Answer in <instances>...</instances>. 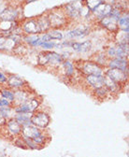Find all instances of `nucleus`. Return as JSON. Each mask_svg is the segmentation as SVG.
<instances>
[{
  "label": "nucleus",
  "instance_id": "nucleus-1",
  "mask_svg": "<svg viewBox=\"0 0 129 157\" xmlns=\"http://www.w3.org/2000/svg\"><path fill=\"white\" fill-rule=\"evenodd\" d=\"M79 71L84 76H87V75L102 76V75H104L105 67L99 66L98 64H97L94 61H85V62H82V67L79 69Z\"/></svg>",
  "mask_w": 129,
  "mask_h": 157
},
{
  "label": "nucleus",
  "instance_id": "nucleus-2",
  "mask_svg": "<svg viewBox=\"0 0 129 157\" xmlns=\"http://www.w3.org/2000/svg\"><path fill=\"white\" fill-rule=\"evenodd\" d=\"M104 75L108 76V78H112V80H113L114 82H116L122 85L125 84L128 81V72L123 71L120 69H116V68L105 69Z\"/></svg>",
  "mask_w": 129,
  "mask_h": 157
},
{
  "label": "nucleus",
  "instance_id": "nucleus-3",
  "mask_svg": "<svg viewBox=\"0 0 129 157\" xmlns=\"http://www.w3.org/2000/svg\"><path fill=\"white\" fill-rule=\"evenodd\" d=\"M48 19L51 25V28L57 29L64 26L66 24V17L63 13V11H51L48 15Z\"/></svg>",
  "mask_w": 129,
  "mask_h": 157
},
{
  "label": "nucleus",
  "instance_id": "nucleus-4",
  "mask_svg": "<svg viewBox=\"0 0 129 157\" xmlns=\"http://www.w3.org/2000/svg\"><path fill=\"white\" fill-rule=\"evenodd\" d=\"M40 105V100L38 98H29L25 102H24L23 104L17 106L14 109V112L15 113H23V112H31L33 113L36 108Z\"/></svg>",
  "mask_w": 129,
  "mask_h": 157
},
{
  "label": "nucleus",
  "instance_id": "nucleus-5",
  "mask_svg": "<svg viewBox=\"0 0 129 157\" xmlns=\"http://www.w3.org/2000/svg\"><path fill=\"white\" fill-rule=\"evenodd\" d=\"M83 6V2L82 0H79V1H74L68 3L65 6V10L64 12L66 13V15L71 19H77L80 17L79 15V11L81 10V8Z\"/></svg>",
  "mask_w": 129,
  "mask_h": 157
},
{
  "label": "nucleus",
  "instance_id": "nucleus-6",
  "mask_svg": "<svg viewBox=\"0 0 129 157\" xmlns=\"http://www.w3.org/2000/svg\"><path fill=\"white\" fill-rule=\"evenodd\" d=\"M31 123L38 128H45L50 123V117L45 112H38L32 115Z\"/></svg>",
  "mask_w": 129,
  "mask_h": 157
},
{
  "label": "nucleus",
  "instance_id": "nucleus-7",
  "mask_svg": "<svg viewBox=\"0 0 129 157\" xmlns=\"http://www.w3.org/2000/svg\"><path fill=\"white\" fill-rule=\"evenodd\" d=\"M112 10V4H108V3H105L102 2L100 5H98L94 10H93V15L100 21L101 19L108 16V14L110 13V11Z\"/></svg>",
  "mask_w": 129,
  "mask_h": 157
},
{
  "label": "nucleus",
  "instance_id": "nucleus-8",
  "mask_svg": "<svg viewBox=\"0 0 129 157\" xmlns=\"http://www.w3.org/2000/svg\"><path fill=\"white\" fill-rule=\"evenodd\" d=\"M90 33V27L87 25H80L77 28L68 31L66 34V37L67 39H75V38H81L84 37Z\"/></svg>",
  "mask_w": 129,
  "mask_h": 157
},
{
  "label": "nucleus",
  "instance_id": "nucleus-9",
  "mask_svg": "<svg viewBox=\"0 0 129 157\" xmlns=\"http://www.w3.org/2000/svg\"><path fill=\"white\" fill-rule=\"evenodd\" d=\"M84 80L87 85L93 88L94 90L104 86V75H87L84 76Z\"/></svg>",
  "mask_w": 129,
  "mask_h": 157
},
{
  "label": "nucleus",
  "instance_id": "nucleus-10",
  "mask_svg": "<svg viewBox=\"0 0 129 157\" xmlns=\"http://www.w3.org/2000/svg\"><path fill=\"white\" fill-rule=\"evenodd\" d=\"M22 30L26 35H40V30L39 25L36 23V19H30V20H27L26 22H25V24L23 25Z\"/></svg>",
  "mask_w": 129,
  "mask_h": 157
},
{
  "label": "nucleus",
  "instance_id": "nucleus-11",
  "mask_svg": "<svg viewBox=\"0 0 129 157\" xmlns=\"http://www.w3.org/2000/svg\"><path fill=\"white\" fill-rule=\"evenodd\" d=\"M108 68H116L123 71L128 72V60L127 59H122V58H112L109 59L108 65Z\"/></svg>",
  "mask_w": 129,
  "mask_h": 157
},
{
  "label": "nucleus",
  "instance_id": "nucleus-12",
  "mask_svg": "<svg viewBox=\"0 0 129 157\" xmlns=\"http://www.w3.org/2000/svg\"><path fill=\"white\" fill-rule=\"evenodd\" d=\"M7 84L9 88L11 90H17V89H22L25 86L26 82L23 78L17 76V75H9L8 76V82Z\"/></svg>",
  "mask_w": 129,
  "mask_h": 157
},
{
  "label": "nucleus",
  "instance_id": "nucleus-13",
  "mask_svg": "<svg viewBox=\"0 0 129 157\" xmlns=\"http://www.w3.org/2000/svg\"><path fill=\"white\" fill-rule=\"evenodd\" d=\"M19 11L13 8H7L0 12V21H9L14 22L17 21Z\"/></svg>",
  "mask_w": 129,
  "mask_h": 157
},
{
  "label": "nucleus",
  "instance_id": "nucleus-14",
  "mask_svg": "<svg viewBox=\"0 0 129 157\" xmlns=\"http://www.w3.org/2000/svg\"><path fill=\"white\" fill-rule=\"evenodd\" d=\"M48 58H49L48 67H51L52 68H58L64 61L63 56L60 53L55 52L48 51Z\"/></svg>",
  "mask_w": 129,
  "mask_h": 157
},
{
  "label": "nucleus",
  "instance_id": "nucleus-15",
  "mask_svg": "<svg viewBox=\"0 0 129 157\" xmlns=\"http://www.w3.org/2000/svg\"><path fill=\"white\" fill-rule=\"evenodd\" d=\"M21 132H22V135L24 137H27V139H31V140L35 139V137L39 136L42 134L38 127L33 124H30L27 126H23Z\"/></svg>",
  "mask_w": 129,
  "mask_h": 157
},
{
  "label": "nucleus",
  "instance_id": "nucleus-16",
  "mask_svg": "<svg viewBox=\"0 0 129 157\" xmlns=\"http://www.w3.org/2000/svg\"><path fill=\"white\" fill-rule=\"evenodd\" d=\"M70 48L78 52V53H85L88 52L91 49H92V43L91 41L87 40V41H83V42H74L72 41Z\"/></svg>",
  "mask_w": 129,
  "mask_h": 157
},
{
  "label": "nucleus",
  "instance_id": "nucleus-17",
  "mask_svg": "<svg viewBox=\"0 0 129 157\" xmlns=\"http://www.w3.org/2000/svg\"><path fill=\"white\" fill-rule=\"evenodd\" d=\"M13 94H14V99H13V103H15L17 106H19L21 104H23L24 102H25L27 99H29V94H27V92L22 88V89H17V90H13Z\"/></svg>",
  "mask_w": 129,
  "mask_h": 157
},
{
  "label": "nucleus",
  "instance_id": "nucleus-18",
  "mask_svg": "<svg viewBox=\"0 0 129 157\" xmlns=\"http://www.w3.org/2000/svg\"><path fill=\"white\" fill-rule=\"evenodd\" d=\"M104 86L108 90V92L110 94H117V93H119V91L123 85L114 82L108 76L104 75Z\"/></svg>",
  "mask_w": 129,
  "mask_h": 157
},
{
  "label": "nucleus",
  "instance_id": "nucleus-19",
  "mask_svg": "<svg viewBox=\"0 0 129 157\" xmlns=\"http://www.w3.org/2000/svg\"><path fill=\"white\" fill-rule=\"evenodd\" d=\"M100 24L102 26H104L106 29H108V31L110 32H116L118 31V25H117V22L115 19L109 17V16H107L103 19L100 20Z\"/></svg>",
  "mask_w": 129,
  "mask_h": 157
},
{
  "label": "nucleus",
  "instance_id": "nucleus-20",
  "mask_svg": "<svg viewBox=\"0 0 129 157\" xmlns=\"http://www.w3.org/2000/svg\"><path fill=\"white\" fill-rule=\"evenodd\" d=\"M33 113L31 112H23V113H16L15 115V120L18 122L22 127L23 126H27L32 124L31 123V117Z\"/></svg>",
  "mask_w": 129,
  "mask_h": 157
},
{
  "label": "nucleus",
  "instance_id": "nucleus-21",
  "mask_svg": "<svg viewBox=\"0 0 129 157\" xmlns=\"http://www.w3.org/2000/svg\"><path fill=\"white\" fill-rule=\"evenodd\" d=\"M64 69V76L66 78H71L72 76H74L75 74V67L73 65V63L69 60H64L63 63L60 66Z\"/></svg>",
  "mask_w": 129,
  "mask_h": 157
},
{
  "label": "nucleus",
  "instance_id": "nucleus-22",
  "mask_svg": "<svg viewBox=\"0 0 129 157\" xmlns=\"http://www.w3.org/2000/svg\"><path fill=\"white\" fill-rule=\"evenodd\" d=\"M36 20V23H38V25H39L40 34L46 33L51 29V25L49 22L48 16H40Z\"/></svg>",
  "mask_w": 129,
  "mask_h": 157
},
{
  "label": "nucleus",
  "instance_id": "nucleus-23",
  "mask_svg": "<svg viewBox=\"0 0 129 157\" xmlns=\"http://www.w3.org/2000/svg\"><path fill=\"white\" fill-rule=\"evenodd\" d=\"M115 58H122V59H128V43L118 44L115 47Z\"/></svg>",
  "mask_w": 129,
  "mask_h": 157
},
{
  "label": "nucleus",
  "instance_id": "nucleus-24",
  "mask_svg": "<svg viewBox=\"0 0 129 157\" xmlns=\"http://www.w3.org/2000/svg\"><path fill=\"white\" fill-rule=\"evenodd\" d=\"M117 25H118V29L127 32L128 33V26H129V19H128V13L127 12H123V15H122L118 22H117Z\"/></svg>",
  "mask_w": 129,
  "mask_h": 157
},
{
  "label": "nucleus",
  "instance_id": "nucleus-25",
  "mask_svg": "<svg viewBox=\"0 0 129 157\" xmlns=\"http://www.w3.org/2000/svg\"><path fill=\"white\" fill-rule=\"evenodd\" d=\"M8 129L11 134L18 135V134H20L22 131V126L18 124V122L15 119H12L8 123Z\"/></svg>",
  "mask_w": 129,
  "mask_h": 157
},
{
  "label": "nucleus",
  "instance_id": "nucleus-26",
  "mask_svg": "<svg viewBox=\"0 0 129 157\" xmlns=\"http://www.w3.org/2000/svg\"><path fill=\"white\" fill-rule=\"evenodd\" d=\"M46 34L48 35L50 40H61V39L64 38V35L61 31L57 30V29H52V30H49L48 32H46Z\"/></svg>",
  "mask_w": 129,
  "mask_h": 157
},
{
  "label": "nucleus",
  "instance_id": "nucleus-27",
  "mask_svg": "<svg viewBox=\"0 0 129 157\" xmlns=\"http://www.w3.org/2000/svg\"><path fill=\"white\" fill-rule=\"evenodd\" d=\"M116 41L118 44L128 43V33L118 29V32L116 34Z\"/></svg>",
  "mask_w": 129,
  "mask_h": 157
},
{
  "label": "nucleus",
  "instance_id": "nucleus-28",
  "mask_svg": "<svg viewBox=\"0 0 129 157\" xmlns=\"http://www.w3.org/2000/svg\"><path fill=\"white\" fill-rule=\"evenodd\" d=\"M0 94H1V96L5 99H7L8 101H9L10 103L13 102L14 99V94H13V90H11L10 88H4L2 90H0Z\"/></svg>",
  "mask_w": 129,
  "mask_h": 157
},
{
  "label": "nucleus",
  "instance_id": "nucleus-29",
  "mask_svg": "<svg viewBox=\"0 0 129 157\" xmlns=\"http://www.w3.org/2000/svg\"><path fill=\"white\" fill-rule=\"evenodd\" d=\"M82 2L92 12H93V10L98 5H100L103 1H102V0H82Z\"/></svg>",
  "mask_w": 129,
  "mask_h": 157
},
{
  "label": "nucleus",
  "instance_id": "nucleus-30",
  "mask_svg": "<svg viewBox=\"0 0 129 157\" xmlns=\"http://www.w3.org/2000/svg\"><path fill=\"white\" fill-rule=\"evenodd\" d=\"M94 93L96 94V95L98 97V98H106L110 93L108 92V90L103 86V87H100V88H97V89H95L94 90Z\"/></svg>",
  "mask_w": 129,
  "mask_h": 157
},
{
  "label": "nucleus",
  "instance_id": "nucleus-31",
  "mask_svg": "<svg viewBox=\"0 0 129 157\" xmlns=\"http://www.w3.org/2000/svg\"><path fill=\"white\" fill-rule=\"evenodd\" d=\"M14 110L9 107H1L0 108V115H1L3 118H5V119H8V118L11 117V114Z\"/></svg>",
  "mask_w": 129,
  "mask_h": 157
},
{
  "label": "nucleus",
  "instance_id": "nucleus-32",
  "mask_svg": "<svg viewBox=\"0 0 129 157\" xmlns=\"http://www.w3.org/2000/svg\"><path fill=\"white\" fill-rule=\"evenodd\" d=\"M79 15H80V17H82L83 19H89V17L91 15H93V13H92V11L83 4V6L81 8L80 11H79Z\"/></svg>",
  "mask_w": 129,
  "mask_h": 157
},
{
  "label": "nucleus",
  "instance_id": "nucleus-33",
  "mask_svg": "<svg viewBox=\"0 0 129 157\" xmlns=\"http://www.w3.org/2000/svg\"><path fill=\"white\" fill-rule=\"evenodd\" d=\"M55 45H56V43H54L53 41H46L44 43L41 44V48L44 50V51H50V50H52L55 48Z\"/></svg>",
  "mask_w": 129,
  "mask_h": 157
},
{
  "label": "nucleus",
  "instance_id": "nucleus-34",
  "mask_svg": "<svg viewBox=\"0 0 129 157\" xmlns=\"http://www.w3.org/2000/svg\"><path fill=\"white\" fill-rule=\"evenodd\" d=\"M23 137H24V136H23ZM23 140H24L25 145H26L28 148H30V149H38V144H36V143L33 141V140L27 139V137H24Z\"/></svg>",
  "mask_w": 129,
  "mask_h": 157
},
{
  "label": "nucleus",
  "instance_id": "nucleus-35",
  "mask_svg": "<svg viewBox=\"0 0 129 157\" xmlns=\"http://www.w3.org/2000/svg\"><path fill=\"white\" fill-rule=\"evenodd\" d=\"M33 141L38 144V145H43L44 144V141H45V136L41 134L40 136L35 137V139H33Z\"/></svg>",
  "mask_w": 129,
  "mask_h": 157
},
{
  "label": "nucleus",
  "instance_id": "nucleus-36",
  "mask_svg": "<svg viewBox=\"0 0 129 157\" xmlns=\"http://www.w3.org/2000/svg\"><path fill=\"white\" fill-rule=\"evenodd\" d=\"M115 53H116V51H115V47H110L109 49H108L107 51V57L108 58H115Z\"/></svg>",
  "mask_w": 129,
  "mask_h": 157
},
{
  "label": "nucleus",
  "instance_id": "nucleus-37",
  "mask_svg": "<svg viewBox=\"0 0 129 157\" xmlns=\"http://www.w3.org/2000/svg\"><path fill=\"white\" fill-rule=\"evenodd\" d=\"M8 76H6L3 72L0 71V84H7Z\"/></svg>",
  "mask_w": 129,
  "mask_h": 157
},
{
  "label": "nucleus",
  "instance_id": "nucleus-38",
  "mask_svg": "<svg viewBox=\"0 0 129 157\" xmlns=\"http://www.w3.org/2000/svg\"><path fill=\"white\" fill-rule=\"evenodd\" d=\"M10 102L9 101H8L7 99H5V98H1V99H0V108L1 107H8V106H10Z\"/></svg>",
  "mask_w": 129,
  "mask_h": 157
},
{
  "label": "nucleus",
  "instance_id": "nucleus-39",
  "mask_svg": "<svg viewBox=\"0 0 129 157\" xmlns=\"http://www.w3.org/2000/svg\"><path fill=\"white\" fill-rule=\"evenodd\" d=\"M6 124V119L0 115V124Z\"/></svg>",
  "mask_w": 129,
  "mask_h": 157
},
{
  "label": "nucleus",
  "instance_id": "nucleus-40",
  "mask_svg": "<svg viewBox=\"0 0 129 157\" xmlns=\"http://www.w3.org/2000/svg\"><path fill=\"white\" fill-rule=\"evenodd\" d=\"M35 1H36V0H25V2L28 4V3H32V2H35Z\"/></svg>",
  "mask_w": 129,
  "mask_h": 157
}]
</instances>
